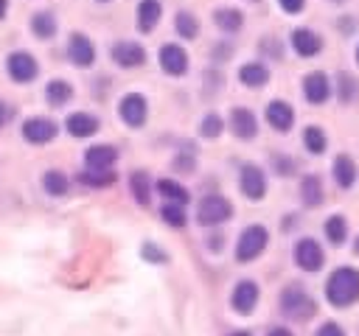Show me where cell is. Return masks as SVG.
I'll return each mask as SVG.
<instances>
[{"instance_id":"cell-1","label":"cell","mask_w":359,"mask_h":336,"mask_svg":"<svg viewBox=\"0 0 359 336\" xmlns=\"http://www.w3.org/2000/svg\"><path fill=\"white\" fill-rule=\"evenodd\" d=\"M325 300L334 308H348L359 300V272L353 266H337L325 280Z\"/></svg>"},{"instance_id":"cell-2","label":"cell","mask_w":359,"mask_h":336,"mask_svg":"<svg viewBox=\"0 0 359 336\" xmlns=\"http://www.w3.org/2000/svg\"><path fill=\"white\" fill-rule=\"evenodd\" d=\"M280 311L289 316V319H309L314 311H317V305H314V300L309 297V291L303 288V286H297V283H292V286H286L283 291H280Z\"/></svg>"},{"instance_id":"cell-3","label":"cell","mask_w":359,"mask_h":336,"mask_svg":"<svg viewBox=\"0 0 359 336\" xmlns=\"http://www.w3.org/2000/svg\"><path fill=\"white\" fill-rule=\"evenodd\" d=\"M266 244H269V232H266V227H261V224H250V227L238 235V244H236V260H238V263H250V260H255V258L266 249Z\"/></svg>"},{"instance_id":"cell-4","label":"cell","mask_w":359,"mask_h":336,"mask_svg":"<svg viewBox=\"0 0 359 336\" xmlns=\"http://www.w3.org/2000/svg\"><path fill=\"white\" fill-rule=\"evenodd\" d=\"M227 218H233V204L219 193H208L196 207V221L202 227H216V224H224Z\"/></svg>"},{"instance_id":"cell-5","label":"cell","mask_w":359,"mask_h":336,"mask_svg":"<svg viewBox=\"0 0 359 336\" xmlns=\"http://www.w3.org/2000/svg\"><path fill=\"white\" fill-rule=\"evenodd\" d=\"M238 188H241V193H244L250 202H261L264 193H266V176H264V171H261L258 165H252V162L241 165Z\"/></svg>"},{"instance_id":"cell-6","label":"cell","mask_w":359,"mask_h":336,"mask_svg":"<svg viewBox=\"0 0 359 336\" xmlns=\"http://www.w3.org/2000/svg\"><path fill=\"white\" fill-rule=\"evenodd\" d=\"M294 263H297L303 272H320L323 263H325L323 246H320L314 238H300V241L294 244Z\"/></svg>"},{"instance_id":"cell-7","label":"cell","mask_w":359,"mask_h":336,"mask_svg":"<svg viewBox=\"0 0 359 336\" xmlns=\"http://www.w3.org/2000/svg\"><path fill=\"white\" fill-rule=\"evenodd\" d=\"M328 95H331V78H328L323 70H314V73L303 76V98H306L311 106L325 104Z\"/></svg>"},{"instance_id":"cell-8","label":"cell","mask_w":359,"mask_h":336,"mask_svg":"<svg viewBox=\"0 0 359 336\" xmlns=\"http://www.w3.org/2000/svg\"><path fill=\"white\" fill-rule=\"evenodd\" d=\"M118 112H121V118H123V123L126 126H143L146 123V115H149V104H146V98L140 95V92H129V95H123L121 98V104H118Z\"/></svg>"},{"instance_id":"cell-9","label":"cell","mask_w":359,"mask_h":336,"mask_svg":"<svg viewBox=\"0 0 359 336\" xmlns=\"http://www.w3.org/2000/svg\"><path fill=\"white\" fill-rule=\"evenodd\" d=\"M258 294H261V291H258V283H255V280H238L236 288H233V294H230L233 311L241 314V316L252 314V308L258 305Z\"/></svg>"},{"instance_id":"cell-10","label":"cell","mask_w":359,"mask_h":336,"mask_svg":"<svg viewBox=\"0 0 359 336\" xmlns=\"http://www.w3.org/2000/svg\"><path fill=\"white\" fill-rule=\"evenodd\" d=\"M36 73H39V67H36V59H34L31 53H25V50H14V53L8 56V76H11L14 81L28 84V81L36 78Z\"/></svg>"},{"instance_id":"cell-11","label":"cell","mask_w":359,"mask_h":336,"mask_svg":"<svg viewBox=\"0 0 359 336\" xmlns=\"http://www.w3.org/2000/svg\"><path fill=\"white\" fill-rule=\"evenodd\" d=\"M292 48H294L297 56L311 59V56H317L323 50V36L317 31H311V28H294L292 31Z\"/></svg>"},{"instance_id":"cell-12","label":"cell","mask_w":359,"mask_h":336,"mask_svg":"<svg viewBox=\"0 0 359 336\" xmlns=\"http://www.w3.org/2000/svg\"><path fill=\"white\" fill-rule=\"evenodd\" d=\"M230 129H233L236 137H241V140H252V137L258 134V118L252 115V109H247V106H236V109L230 112Z\"/></svg>"},{"instance_id":"cell-13","label":"cell","mask_w":359,"mask_h":336,"mask_svg":"<svg viewBox=\"0 0 359 336\" xmlns=\"http://www.w3.org/2000/svg\"><path fill=\"white\" fill-rule=\"evenodd\" d=\"M22 137L28 143H50L56 137V123L50 118H28L22 123Z\"/></svg>"},{"instance_id":"cell-14","label":"cell","mask_w":359,"mask_h":336,"mask_svg":"<svg viewBox=\"0 0 359 336\" xmlns=\"http://www.w3.org/2000/svg\"><path fill=\"white\" fill-rule=\"evenodd\" d=\"M160 64H163V70L168 76H185V70H188V53L180 45L168 42V45L160 48Z\"/></svg>"},{"instance_id":"cell-15","label":"cell","mask_w":359,"mask_h":336,"mask_svg":"<svg viewBox=\"0 0 359 336\" xmlns=\"http://www.w3.org/2000/svg\"><path fill=\"white\" fill-rule=\"evenodd\" d=\"M67 53H70L73 64H79V67H90V64L95 62V45H93L84 34H73V36H70Z\"/></svg>"},{"instance_id":"cell-16","label":"cell","mask_w":359,"mask_h":336,"mask_svg":"<svg viewBox=\"0 0 359 336\" xmlns=\"http://www.w3.org/2000/svg\"><path fill=\"white\" fill-rule=\"evenodd\" d=\"M112 59L121 64V67H140L143 62H146V50H143V45H137V42H118V45H112Z\"/></svg>"},{"instance_id":"cell-17","label":"cell","mask_w":359,"mask_h":336,"mask_svg":"<svg viewBox=\"0 0 359 336\" xmlns=\"http://www.w3.org/2000/svg\"><path fill=\"white\" fill-rule=\"evenodd\" d=\"M266 123L275 132H289L294 123V109L286 101H269L266 104Z\"/></svg>"},{"instance_id":"cell-18","label":"cell","mask_w":359,"mask_h":336,"mask_svg":"<svg viewBox=\"0 0 359 336\" xmlns=\"http://www.w3.org/2000/svg\"><path fill=\"white\" fill-rule=\"evenodd\" d=\"M115 162H118V148L115 146L98 143V146H90L84 151V165L87 168H112Z\"/></svg>"},{"instance_id":"cell-19","label":"cell","mask_w":359,"mask_h":336,"mask_svg":"<svg viewBox=\"0 0 359 336\" xmlns=\"http://www.w3.org/2000/svg\"><path fill=\"white\" fill-rule=\"evenodd\" d=\"M334 182L342 188V190H348V188H353L356 185V162H353V157H348V154H337V160H334Z\"/></svg>"},{"instance_id":"cell-20","label":"cell","mask_w":359,"mask_h":336,"mask_svg":"<svg viewBox=\"0 0 359 336\" xmlns=\"http://www.w3.org/2000/svg\"><path fill=\"white\" fill-rule=\"evenodd\" d=\"M300 199L306 207H320L323 199H325V190H323V179L317 174H306L300 179Z\"/></svg>"},{"instance_id":"cell-21","label":"cell","mask_w":359,"mask_h":336,"mask_svg":"<svg viewBox=\"0 0 359 336\" xmlns=\"http://www.w3.org/2000/svg\"><path fill=\"white\" fill-rule=\"evenodd\" d=\"M65 126H67V132L73 137H90V134L98 132V118L95 115H87V112H73Z\"/></svg>"},{"instance_id":"cell-22","label":"cell","mask_w":359,"mask_h":336,"mask_svg":"<svg viewBox=\"0 0 359 336\" xmlns=\"http://www.w3.org/2000/svg\"><path fill=\"white\" fill-rule=\"evenodd\" d=\"M238 78H241L244 87H264L269 81V70L261 62H247V64H241Z\"/></svg>"},{"instance_id":"cell-23","label":"cell","mask_w":359,"mask_h":336,"mask_svg":"<svg viewBox=\"0 0 359 336\" xmlns=\"http://www.w3.org/2000/svg\"><path fill=\"white\" fill-rule=\"evenodd\" d=\"M213 22L224 31V34H236L241 25H244V17L238 8H216L213 11Z\"/></svg>"},{"instance_id":"cell-24","label":"cell","mask_w":359,"mask_h":336,"mask_svg":"<svg viewBox=\"0 0 359 336\" xmlns=\"http://www.w3.org/2000/svg\"><path fill=\"white\" fill-rule=\"evenodd\" d=\"M160 3L157 0H140V6H137V25H140V31H151L157 22H160Z\"/></svg>"},{"instance_id":"cell-25","label":"cell","mask_w":359,"mask_h":336,"mask_svg":"<svg viewBox=\"0 0 359 336\" xmlns=\"http://www.w3.org/2000/svg\"><path fill=\"white\" fill-rule=\"evenodd\" d=\"M129 190H132V196L137 199V204H149V199H151L149 174H146V171H132V176H129Z\"/></svg>"},{"instance_id":"cell-26","label":"cell","mask_w":359,"mask_h":336,"mask_svg":"<svg viewBox=\"0 0 359 336\" xmlns=\"http://www.w3.org/2000/svg\"><path fill=\"white\" fill-rule=\"evenodd\" d=\"M337 98H339V104H353L359 98V81L351 73L337 76Z\"/></svg>"},{"instance_id":"cell-27","label":"cell","mask_w":359,"mask_h":336,"mask_svg":"<svg viewBox=\"0 0 359 336\" xmlns=\"http://www.w3.org/2000/svg\"><path fill=\"white\" fill-rule=\"evenodd\" d=\"M79 182L81 185H90V188H107L115 182V171L109 168H87L79 174Z\"/></svg>"},{"instance_id":"cell-28","label":"cell","mask_w":359,"mask_h":336,"mask_svg":"<svg viewBox=\"0 0 359 336\" xmlns=\"http://www.w3.org/2000/svg\"><path fill=\"white\" fill-rule=\"evenodd\" d=\"M323 230H325V238H328L334 246L345 244V238H348V221H345L339 213H337V216H328L325 224H323Z\"/></svg>"},{"instance_id":"cell-29","label":"cell","mask_w":359,"mask_h":336,"mask_svg":"<svg viewBox=\"0 0 359 336\" xmlns=\"http://www.w3.org/2000/svg\"><path fill=\"white\" fill-rule=\"evenodd\" d=\"M31 31L39 36V39H50L56 34V17L50 11H36L34 20H31Z\"/></svg>"},{"instance_id":"cell-30","label":"cell","mask_w":359,"mask_h":336,"mask_svg":"<svg viewBox=\"0 0 359 336\" xmlns=\"http://www.w3.org/2000/svg\"><path fill=\"white\" fill-rule=\"evenodd\" d=\"M42 188L50 196H65L70 190V182H67V176L62 171H45L42 174Z\"/></svg>"},{"instance_id":"cell-31","label":"cell","mask_w":359,"mask_h":336,"mask_svg":"<svg viewBox=\"0 0 359 336\" xmlns=\"http://www.w3.org/2000/svg\"><path fill=\"white\" fill-rule=\"evenodd\" d=\"M157 193L165 196L168 202H177V204H188V199H191V193L180 182H174V179H160L157 182Z\"/></svg>"},{"instance_id":"cell-32","label":"cell","mask_w":359,"mask_h":336,"mask_svg":"<svg viewBox=\"0 0 359 336\" xmlns=\"http://www.w3.org/2000/svg\"><path fill=\"white\" fill-rule=\"evenodd\" d=\"M45 95H48V101H50L53 106H62V104H67V101H70L73 87H70L67 81H62V78H53V81L45 87Z\"/></svg>"},{"instance_id":"cell-33","label":"cell","mask_w":359,"mask_h":336,"mask_svg":"<svg viewBox=\"0 0 359 336\" xmlns=\"http://www.w3.org/2000/svg\"><path fill=\"white\" fill-rule=\"evenodd\" d=\"M303 146L311 151V154H323L328 140H325V132L320 126H306L303 129Z\"/></svg>"},{"instance_id":"cell-34","label":"cell","mask_w":359,"mask_h":336,"mask_svg":"<svg viewBox=\"0 0 359 336\" xmlns=\"http://www.w3.org/2000/svg\"><path fill=\"white\" fill-rule=\"evenodd\" d=\"M174 28H177V34H180L182 39H194L196 31H199V22H196V17H194L191 11H180L177 20H174Z\"/></svg>"},{"instance_id":"cell-35","label":"cell","mask_w":359,"mask_h":336,"mask_svg":"<svg viewBox=\"0 0 359 336\" xmlns=\"http://www.w3.org/2000/svg\"><path fill=\"white\" fill-rule=\"evenodd\" d=\"M160 216H163V221L171 224V227H185V210H182V204H177V202L163 204V207H160Z\"/></svg>"},{"instance_id":"cell-36","label":"cell","mask_w":359,"mask_h":336,"mask_svg":"<svg viewBox=\"0 0 359 336\" xmlns=\"http://www.w3.org/2000/svg\"><path fill=\"white\" fill-rule=\"evenodd\" d=\"M222 129H224V123H222V118H219L216 112L205 115V118H202V123H199V134H202V137H208V140L219 137V134H222Z\"/></svg>"},{"instance_id":"cell-37","label":"cell","mask_w":359,"mask_h":336,"mask_svg":"<svg viewBox=\"0 0 359 336\" xmlns=\"http://www.w3.org/2000/svg\"><path fill=\"white\" fill-rule=\"evenodd\" d=\"M143 258H149L151 263H168V255L163 249H157L154 244H143Z\"/></svg>"},{"instance_id":"cell-38","label":"cell","mask_w":359,"mask_h":336,"mask_svg":"<svg viewBox=\"0 0 359 336\" xmlns=\"http://www.w3.org/2000/svg\"><path fill=\"white\" fill-rule=\"evenodd\" d=\"M314 336H345V330H342L337 322H323Z\"/></svg>"},{"instance_id":"cell-39","label":"cell","mask_w":359,"mask_h":336,"mask_svg":"<svg viewBox=\"0 0 359 336\" xmlns=\"http://www.w3.org/2000/svg\"><path fill=\"white\" fill-rule=\"evenodd\" d=\"M194 165H196V162H194V157H191V154H188V157H185V154H180V157L174 160V168H180L182 174H194Z\"/></svg>"},{"instance_id":"cell-40","label":"cell","mask_w":359,"mask_h":336,"mask_svg":"<svg viewBox=\"0 0 359 336\" xmlns=\"http://www.w3.org/2000/svg\"><path fill=\"white\" fill-rule=\"evenodd\" d=\"M278 6H280L286 14H297V11H303L306 0H278Z\"/></svg>"},{"instance_id":"cell-41","label":"cell","mask_w":359,"mask_h":336,"mask_svg":"<svg viewBox=\"0 0 359 336\" xmlns=\"http://www.w3.org/2000/svg\"><path fill=\"white\" fill-rule=\"evenodd\" d=\"M14 118V106L8 101H0V126H6Z\"/></svg>"},{"instance_id":"cell-42","label":"cell","mask_w":359,"mask_h":336,"mask_svg":"<svg viewBox=\"0 0 359 336\" xmlns=\"http://www.w3.org/2000/svg\"><path fill=\"white\" fill-rule=\"evenodd\" d=\"M275 165H278V174H283V176H289L292 168H294V162L286 160V157H275Z\"/></svg>"},{"instance_id":"cell-43","label":"cell","mask_w":359,"mask_h":336,"mask_svg":"<svg viewBox=\"0 0 359 336\" xmlns=\"http://www.w3.org/2000/svg\"><path fill=\"white\" fill-rule=\"evenodd\" d=\"M266 336H294V333H292L289 328H272V330H269Z\"/></svg>"},{"instance_id":"cell-44","label":"cell","mask_w":359,"mask_h":336,"mask_svg":"<svg viewBox=\"0 0 359 336\" xmlns=\"http://www.w3.org/2000/svg\"><path fill=\"white\" fill-rule=\"evenodd\" d=\"M6 8H8V3H6V0H0V20L6 17Z\"/></svg>"},{"instance_id":"cell-45","label":"cell","mask_w":359,"mask_h":336,"mask_svg":"<svg viewBox=\"0 0 359 336\" xmlns=\"http://www.w3.org/2000/svg\"><path fill=\"white\" fill-rule=\"evenodd\" d=\"M353 252H356V255H359V235H356V238H353Z\"/></svg>"},{"instance_id":"cell-46","label":"cell","mask_w":359,"mask_h":336,"mask_svg":"<svg viewBox=\"0 0 359 336\" xmlns=\"http://www.w3.org/2000/svg\"><path fill=\"white\" fill-rule=\"evenodd\" d=\"M230 336H250V333H244V330H238V333H230Z\"/></svg>"},{"instance_id":"cell-47","label":"cell","mask_w":359,"mask_h":336,"mask_svg":"<svg viewBox=\"0 0 359 336\" xmlns=\"http://www.w3.org/2000/svg\"><path fill=\"white\" fill-rule=\"evenodd\" d=\"M356 64H359V45H356Z\"/></svg>"},{"instance_id":"cell-48","label":"cell","mask_w":359,"mask_h":336,"mask_svg":"<svg viewBox=\"0 0 359 336\" xmlns=\"http://www.w3.org/2000/svg\"><path fill=\"white\" fill-rule=\"evenodd\" d=\"M334 3H342V0H334Z\"/></svg>"},{"instance_id":"cell-49","label":"cell","mask_w":359,"mask_h":336,"mask_svg":"<svg viewBox=\"0 0 359 336\" xmlns=\"http://www.w3.org/2000/svg\"><path fill=\"white\" fill-rule=\"evenodd\" d=\"M101 3H107V0H101Z\"/></svg>"}]
</instances>
